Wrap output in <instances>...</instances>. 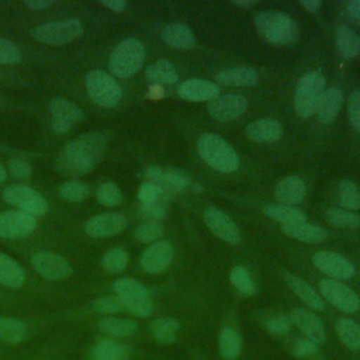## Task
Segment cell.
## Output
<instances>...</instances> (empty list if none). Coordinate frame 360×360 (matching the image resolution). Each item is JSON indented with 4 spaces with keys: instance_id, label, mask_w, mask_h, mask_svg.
Masks as SVG:
<instances>
[{
    "instance_id": "cell-1",
    "label": "cell",
    "mask_w": 360,
    "mask_h": 360,
    "mask_svg": "<svg viewBox=\"0 0 360 360\" xmlns=\"http://www.w3.org/2000/svg\"><path fill=\"white\" fill-rule=\"evenodd\" d=\"M108 136L104 132H87L68 142L56 158L59 172L69 176H83L94 170L107 149Z\"/></svg>"
},
{
    "instance_id": "cell-2",
    "label": "cell",
    "mask_w": 360,
    "mask_h": 360,
    "mask_svg": "<svg viewBox=\"0 0 360 360\" xmlns=\"http://www.w3.org/2000/svg\"><path fill=\"white\" fill-rule=\"evenodd\" d=\"M255 24L260 35L273 45L291 46L300 38L298 24L284 13L262 11L256 14Z\"/></svg>"
},
{
    "instance_id": "cell-3",
    "label": "cell",
    "mask_w": 360,
    "mask_h": 360,
    "mask_svg": "<svg viewBox=\"0 0 360 360\" xmlns=\"http://www.w3.org/2000/svg\"><path fill=\"white\" fill-rule=\"evenodd\" d=\"M197 150L201 159L217 172L233 173L239 169L236 150L217 134L205 132L200 135L197 139Z\"/></svg>"
},
{
    "instance_id": "cell-4",
    "label": "cell",
    "mask_w": 360,
    "mask_h": 360,
    "mask_svg": "<svg viewBox=\"0 0 360 360\" xmlns=\"http://www.w3.org/2000/svg\"><path fill=\"white\" fill-rule=\"evenodd\" d=\"M143 60L145 49L142 42L135 38H128L121 41L111 52L108 69L114 76L127 79L134 76L142 68Z\"/></svg>"
},
{
    "instance_id": "cell-5",
    "label": "cell",
    "mask_w": 360,
    "mask_h": 360,
    "mask_svg": "<svg viewBox=\"0 0 360 360\" xmlns=\"http://www.w3.org/2000/svg\"><path fill=\"white\" fill-rule=\"evenodd\" d=\"M112 290L124 302V309L138 318H146L153 312L150 291L138 280L122 277L112 283Z\"/></svg>"
},
{
    "instance_id": "cell-6",
    "label": "cell",
    "mask_w": 360,
    "mask_h": 360,
    "mask_svg": "<svg viewBox=\"0 0 360 360\" xmlns=\"http://www.w3.org/2000/svg\"><path fill=\"white\" fill-rule=\"evenodd\" d=\"M323 90L325 79L319 72H308L298 80L294 94V107L301 118H308L316 112Z\"/></svg>"
},
{
    "instance_id": "cell-7",
    "label": "cell",
    "mask_w": 360,
    "mask_h": 360,
    "mask_svg": "<svg viewBox=\"0 0 360 360\" xmlns=\"http://www.w3.org/2000/svg\"><path fill=\"white\" fill-rule=\"evenodd\" d=\"M89 97L101 107H114L121 101L122 91L117 80L104 70L94 69L86 75Z\"/></svg>"
},
{
    "instance_id": "cell-8",
    "label": "cell",
    "mask_w": 360,
    "mask_h": 360,
    "mask_svg": "<svg viewBox=\"0 0 360 360\" xmlns=\"http://www.w3.org/2000/svg\"><path fill=\"white\" fill-rule=\"evenodd\" d=\"M83 25L77 18H65L38 25L32 37L45 45H65L83 34Z\"/></svg>"
},
{
    "instance_id": "cell-9",
    "label": "cell",
    "mask_w": 360,
    "mask_h": 360,
    "mask_svg": "<svg viewBox=\"0 0 360 360\" xmlns=\"http://www.w3.org/2000/svg\"><path fill=\"white\" fill-rule=\"evenodd\" d=\"M1 197L7 204L32 217L44 215L48 211L45 197L28 186H10L3 190Z\"/></svg>"
},
{
    "instance_id": "cell-10",
    "label": "cell",
    "mask_w": 360,
    "mask_h": 360,
    "mask_svg": "<svg viewBox=\"0 0 360 360\" xmlns=\"http://www.w3.org/2000/svg\"><path fill=\"white\" fill-rule=\"evenodd\" d=\"M319 292L329 304L345 314H353L360 308L359 295L342 281L322 278L319 281Z\"/></svg>"
},
{
    "instance_id": "cell-11",
    "label": "cell",
    "mask_w": 360,
    "mask_h": 360,
    "mask_svg": "<svg viewBox=\"0 0 360 360\" xmlns=\"http://www.w3.org/2000/svg\"><path fill=\"white\" fill-rule=\"evenodd\" d=\"M51 127L55 134L63 135L72 129V127L83 118V110L73 101L63 97H55L49 103Z\"/></svg>"
},
{
    "instance_id": "cell-12",
    "label": "cell",
    "mask_w": 360,
    "mask_h": 360,
    "mask_svg": "<svg viewBox=\"0 0 360 360\" xmlns=\"http://www.w3.org/2000/svg\"><path fill=\"white\" fill-rule=\"evenodd\" d=\"M31 264L41 277L51 281L63 280L72 274L70 263L63 256L48 250L37 252L31 257Z\"/></svg>"
},
{
    "instance_id": "cell-13",
    "label": "cell",
    "mask_w": 360,
    "mask_h": 360,
    "mask_svg": "<svg viewBox=\"0 0 360 360\" xmlns=\"http://www.w3.org/2000/svg\"><path fill=\"white\" fill-rule=\"evenodd\" d=\"M37 228L35 217L22 211L0 212V238L22 239L31 235Z\"/></svg>"
},
{
    "instance_id": "cell-14",
    "label": "cell",
    "mask_w": 360,
    "mask_h": 360,
    "mask_svg": "<svg viewBox=\"0 0 360 360\" xmlns=\"http://www.w3.org/2000/svg\"><path fill=\"white\" fill-rule=\"evenodd\" d=\"M174 252L173 246L167 240H156L148 246L141 255L139 263L143 271L150 274H159L169 269L172 264Z\"/></svg>"
},
{
    "instance_id": "cell-15",
    "label": "cell",
    "mask_w": 360,
    "mask_h": 360,
    "mask_svg": "<svg viewBox=\"0 0 360 360\" xmlns=\"http://www.w3.org/2000/svg\"><path fill=\"white\" fill-rule=\"evenodd\" d=\"M314 266L333 280H349L354 274V266L342 255L321 250L312 256Z\"/></svg>"
},
{
    "instance_id": "cell-16",
    "label": "cell",
    "mask_w": 360,
    "mask_h": 360,
    "mask_svg": "<svg viewBox=\"0 0 360 360\" xmlns=\"http://www.w3.org/2000/svg\"><path fill=\"white\" fill-rule=\"evenodd\" d=\"M204 222L208 226V229L212 231L214 235H217L219 239L236 245L240 240V232L238 225L231 219L229 215H226L224 211H221L217 207H208L204 211Z\"/></svg>"
},
{
    "instance_id": "cell-17",
    "label": "cell",
    "mask_w": 360,
    "mask_h": 360,
    "mask_svg": "<svg viewBox=\"0 0 360 360\" xmlns=\"http://www.w3.org/2000/svg\"><path fill=\"white\" fill-rule=\"evenodd\" d=\"M248 108V100L239 94H225L218 96L214 100L208 101L210 115L221 122L232 121L240 117Z\"/></svg>"
},
{
    "instance_id": "cell-18",
    "label": "cell",
    "mask_w": 360,
    "mask_h": 360,
    "mask_svg": "<svg viewBox=\"0 0 360 360\" xmlns=\"http://www.w3.org/2000/svg\"><path fill=\"white\" fill-rule=\"evenodd\" d=\"M125 226L127 219L124 215L118 212H104L90 218L84 225V231L93 238H108L122 232Z\"/></svg>"
},
{
    "instance_id": "cell-19",
    "label": "cell",
    "mask_w": 360,
    "mask_h": 360,
    "mask_svg": "<svg viewBox=\"0 0 360 360\" xmlns=\"http://www.w3.org/2000/svg\"><path fill=\"white\" fill-rule=\"evenodd\" d=\"M290 316L292 325H295L308 340L316 343L318 346L326 340V330L322 321L311 311L304 308H295L290 314Z\"/></svg>"
},
{
    "instance_id": "cell-20",
    "label": "cell",
    "mask_w": 360,
    "mask_h": 360,
    "mask_svg": "<svg viewBox=\"0 0 360 360\" xmlns=\"http://www.w3.org/2000/svg\"><path fill=\"white\" fill-rule=\"evenodd\" d=\"M177 94L187 101H211L219 96V87L204 79H188L179 86Z\"/></svg>"
},
{
    "instance_id": "cell-21",
    "label": "cell",
    "mask_w": 360,
    "mask_h": 360,
    "mask_svg": "<svg viewBox=\"0 0 360 360\" xmlns=\"http://www.w3.org/2000/svg\"><path fill=\"white\" fill-rule=\"evenodd\" d=\"M307 194V186L298 176H288L278 181L274 190V195L280 204L295 205L304 200Z\"/></svg>"
},
{
    "instance_id": "cell-22",
    "label": "cell",
    "mask_w": 360,
    "mask_h": 360,
    "mask_svg": "<svg viewBox=\"0 0 360 360\" xmlns=\"http://www.w3.org/2000/svg\"><path fill=\"white\" fill-rule=\"evenodd\" d=\"M342 105H343L342 90L338 87L325 89L321 96V100L318 103V107H316L318 120L322 124H330L340 112Z\"/></svg>"
},
{
    "instance_id": "cell-23",
    "label": "cell",
    "mask_w": 360,
    "mask_h": 360,
    "mask_svg": "<svg viewBox=\"0 0 360 360\" xmlns=\"http://www.w3.org/2000/svg\"><path fill=\"white\" fill-rule=\"evenodd\" d=\"M284 280L290 290L311 309L315 311H322L325 308V304L321 298V295L301 277L291 274V273H284Z\"/></svg>"
},
{
    "instance_id": "cell-24",
    "label": "cell",
    "mask_w": 360,
    "mask_h": 360,
    "mask_svg": "<svg viewBox=\"0 0 360 360\" xmlns=\"http://www.w3.org/2000/svg\"><path fill=\"white\" fill-rule=\"evenodd\" d=\"M245 134L255 142H276L283 136V127L278 121L271 118H263L250 122Z\"/></svg>"
},
{
    "instance_id": "cell-25",
    "label": "cell",
    "mask_w": 360,
    "mask_h": 360,
    "mask_svg": "<svg viewBox=\"0 0 360 360\" xmlns=\"http://www.w3.org/2000/svg\"><path fill=\"white\" fill-rule=\"evenodd\" d=\"M257 80H259L257 72L249 66L228 68L217 73V82L222 86L249 87L256 84Z\"/></svg>"
},
{
    "instance_id": "cell-26",
    "label": "cell",
    "mask_w": 360,
    "mask_h": 360,
    "mask_svg": "<svg viewBox=\"0 0 360 360\" xmlns=\"http://www.w3.org/2000/svg\"><path fill=\"white\" fill-rule=\"evenodd\" d=\"M163 42L174 49H190L195 44L193 31L181 22H172L162 31Z\"/></svg>"
},
{
    "instance_id": "cell-27",
    "label": "cell",
    "mask_w": 360,
    "mask_h": 360,
    "mask_svg": "<svg viewBox=\"0 0 360 360\" xmlns=\"http://www.w3.org/2000/svg\"><path fill=\"white\" fill-rule=\"evenodd\" d=\"M129 346L114 339H101L91 349V360H129Z\"/></svg>"
},
{
    "instance_id": "cell-28",
    "label": "cell",
    "mask_w": 360,
    "mask_h": 360,
    "mask_svg": "<svg viewBox=\"0 0 360 360\" xmlns=\"http://www.w3.org/2000/svg\"><path fill=\"white\" fill-rule=\"evenodd\" d=\"M281 229L287 236L301 240V242H307V243H319V242L325 240L328 236V232L323 228L309 224L308 221L294 224V225L281 226Z\"/></svg>"
},
{
    "instance_id": "cell-29",
    "label": "cell",
    "mask_w": 360,
    "mask_h": 360,
    "mask_svg": "<svg viewBox=\"0 0 360 360\" xmlns=\"http://www.w3.org/2000/svg\"><path fill=\"white\" fill-rule=\"evenodd\" d=\"M98 329L110 338H127L136 332L138 323L131 318L104 316L97 323Z\"/></svg>"
},
{
    "instance_id": "cell-30",
    "label": "cell",
    "mask_w": 360,
    "mask_h": 360,
    "mask_svg": "<svg viewBox=\"0 0 360 360\" xmlns=\"http://www.w3.org/2000/svg\"><path fill=\"white\" fill-rule=\"evenodd\" d=\"M25 281L24 269L8 255L0 252V284L8 288H20Z\"/></svg>"
},
{
    "instance_id": "cell-31",
    "label": "cell",
    "mask_w": 360,
    "mask_h": 360,
    "mask_svg": "<svg viewBox=\"0 0 360 360\" xmlns=\"http://www.w3.org/2000/svg\"><path fill=\"white\" fill-rule=\"evenodd\" d=\"M264 214L277 221L281 226L294 225L300 222L307 221V215L302 210L292 207V205H284V204H269L264 207Z\"/></svg>"
},
{
    "instance_id": "cell-32",
    "label": "cell",
    "mask_w": 360,
    "mask_h": 360,
    "mask_svg": "<svg viewBox=\"0 0 360 360\" xmlns=\"http://www.w3.org/2000/svg\"><path fill=\"white\" fill-rule=\"evenodd\" d=\"M242 347L243 339L240 333L231 326H225L218 338V349L221 357L225 360H235L240 354Z\"/></svg>"
},
{
    "instance_id": "cell-33",
    "label": "cell",
    "mask_w": 360,
    "mask_h": 360,
    "mask_svg": "<svg viewBox=\"0 0 360 360\" xmlns=\"http://www.w3.org/2000/svg\"><path fill=\"white\" fill-rule=\"evenodd\" d=\"M150 333L153 339L160 345H170L176 340L177 332L180 329V323L176 318L172 316H163L155 319L149 325Z\"/></svg>"
},
{
    "instance_id": "cell-34",
    "label": "cell",
    "mask_w": 360,
    "mask_h": 360,
    "mask_svg": "<svg viewBox=\"0 0 360 360\" xmlns=\"http://www.w3.org/2000/svg\"><path fill=\"white\" fill-rule=\"evenodd\" d=\"M28 336L27 325L15 318L0 316V340L8 345H20Z\"/></svg>"
},
{
    "instance_id": "cell-35",
    "label": "cell",
    "mask_w": 360,
    "mask_h": 360,
    "mask_svg": "<svg viewBox=\"0 0 360 360\" xmlns=\"http://www.w3.org/2000/svg\"><path fill=\"white\" fill-rule=\"evenodd\" d=\"M145 77L150 83L173 84L177 80V72L170 60L159 59L146 68Z\"/></svg>"
},
{
    "instance_id": "cell-36",
    "label": "cell",
    "mask_w": 360,
    "mask_h": 360,
    "mask_svg": "<svg viewBox=\"0 0 360 360\" xmlns=\"http://www.w3.org/2000/svg\"><path fill=\"white\" fill-rule=\"evenodd\" d=\"M335 330L340 342L352 352H360V325L350 318H339Z\"/></svg>"
},
{
    "instance_id": "cell-37",
    "label": "cell",
    "mask_w": 360,
    "mask_h": 360,
    "mask_svg": "<svg viewBox=\"0 0 360 360\" xmlns=\"http://www.w3.org/2000/svg\"><path fill=\"white\" fill-rule=\"evenodd\" d=\"M336 46L343 58H356L360 55V37L352 28L340 25L336 30Z\"/></svg>"
},
{
    "instance_id": "cell-38",
    "label": "cell",
    "mask_w": 360,
    "mask_h": 360,
    "mask_svg": "<svg viewBox=\"0 0 360 360\" xmlns=\"http://www.w3.org/2000/svg\"><path fill=\"white\" fill-rule=\"evenodd\" d=\"M325 219L329 225L342 229H356L360 226V215L342 207H330L325 211Z\"/></svg>"
},
{
    "instance_id": "cell-39",
    "label": "cell",
    "mask_w": 360,
    "mask_h": 360,
    "mask_svg": "<svg viewBox=\"0 0 360 360\" xmlns=\"http://www.w3.org/2000/svg\"><path fill=\"white\" fill-rule=\"evenodd\" d=\"M229 281L242 297H252L256 294V284L249 270L242 264H238L231 270Z\"/></svg>"
},
{
    "instance_id": "cell-40",
    "label": "cell",
    "mask_w": 360,
    "mask_h": 360,
    "mask_svg": "<svg viewBox=\"0 0 360 360\" xmlns=\"http://www.w3.org/2000/svg\"><path fill=\"white\" fill-rule=\"evenodd\" d=\"M338 194H339V202L342 208L353 212L356 210H360V191L352 180L349 179L342 180L338 186Z\"/></svg>"
},
{
    "instance_id": "cell-41",
    "label": "cell",
    "mask_w": 360,
    "mask_h": 360,
    "mask_svg": "<svg viewBox=\"0 0 360 360\" xmlns=\"http://www.w3.org/2000/svg\"><path fill=\"white\" fill-rule=\"evenodd\" d=\"M128 262H129V255L124 249L112 248L104 255L101 260V266L107 274H118L127 267Z\"/></svg>"
},
{
    "instance_id": "cell-42",
    "label": "cell",
    "mask_w": 360,
    "mask_h": 360,
    "mask_svg": "<svg viewBox=\"0 0 360 360\" xmlns=\"http://www.w3.org/2000/svg\"><path fill=\"white\" fill-rule=\"evenodd\" d=\"M59 194L66 201L80 202L90 195V187L82 180H69L60 186Z\"/></svg>"
},
{
    "instance_id": "cell-43",
    "label": "cell",
    "mask_w": 360,
    "mask_h": 360,
    "mask_svg": "<svg viewBox=\"0 0 360 360\" xmlns=\"http://www.w3.org/2000/svg\"><path fill=\"white\" fill-rule=\"evenodd\" d=\"M96 195L98 202L105 207H115L122 201V193L120 187L112 181L101 183L96 190Z\"/></svg>"
},
{
    "instance_id": "cell-44",
    "label": "cell",
    "mask_w": 360,
    "mask_h": 360,
    "mask_svg": "<svg viewBox=\"0 0 360 360\" xmlns=\"http://www.w3.org/2000/svg\"><path fill=\"white\" fill-rule=\"evenodd\" d=\"M291 352L297 359L301 360H322V353L316 343L308 340L307 338H300L294 340Z\"/></svg>"
},
{
    "instance_id": "cell-45",
    "label": "cell",
    "mask_w": 360,
    "mask_h": 360,
    "mask_svg": "<svg viewBox=\"0 0 360 360\" xmlns=\"http://www.w3.org/2000/svg\"><path fill=\"white\" fill-rule=\"evenodd\" d=\"M163 235V226L159 221H143L139 224L134 232L136 240L142 243L156 242Z\"/></svg>"
},
{
    "instance_id": "cell-46",
    "label": "cell",
    "mask_w": 360,
    "mask_h": 360,
    "mask_svg": "<svg viewBox=\"0 0 360 360\" xmlns=\"http://www.w3.org/2000/svg\"><path fill=\"white\" fill-rule=\"evenodd\" d=\"M93 309L97 314L101 315H112V314H118L125 311L124 309V302L120 298V295L117 294H111V295H104L101 298H97L93 302Z\"/></svg>"
},
{
    "instance_id": "cell-47",
    "label": "cell",
    "mask_w": 360,
    "mask_h": 360,
    "mask_svg": "<svg viewBox=\"0 0 360 360\" xmlns=\"http://www.w3.org/2000/svg\"><path fill=\"white\" fill-rule=\"evenodd\" d=\"M190 184L188 176L176 167H169L167 170L163 172V181H162V188L163 186L172 191H181Z\"/></svg>"
},
{
    "instance_id": "cell-48",
    "label": "cell",
    "mask_w": 360,
    "mask_h": 360,
    "mask_svg": "<svg viewBox=\"0 0 360 360\" xmlns=\"http://www.w3.org/2000/svg\"><path fill=\"white\" fill-rule=\"evenodd\" d=\"M264 326L271 335H287L292 326V321L290 315L277 314L264 319Z\"/></svg>"
},
{
    "instance_id": "cell-49",
    "label": "cell",
    "mask_w": 360,
    "mask_h": 360,
    "mask_svg": "<svg viewBox=\"0 0 360 360\" xmlns=\"http://www.w3.org/2000/svg\"><path fill=\"white\" fill-rule=\"evenodd\" d=\"M20 48L4 38H0V63L1 65H15L21 60Z\"/></svg>"
},
{
    "instance_id": "cell-50",
    "label": "cell",
    "mask_w": 360,
    "mask_h": 360,
    "mask_svg": "<svg viewBox=\"0 0 360 360\" xmlns=\"http://www.w3.org/2000/svg\"><path fill=\"white\" fill-rule=\"evenodd\" d=\"M163 195V188L159 184H155L152 181H143L138 190V197L142 204H152L156 201H160Z\"/></svg>"
},
{
    "instance_id": "cell-51",
    "label": "cell",
    "mask_w": 360,
    "mask_h": 360,
    "mask_svg": "<svg viewBox=\"0 0 360 360\" xmlns=\"http://www.w3.org/2000/svg\"><path fill=\"white\" fill-rule=\"evenodd\" d=\"M347 114L352 128L360 132V90L350 93L347 98Z\"/></svg>"
},
{
    "instance_id": "cell-52",
    "label": "cell",
    "mask_w": 360,
    "mask_h": 360,
    "mask_svg": "<svg viewBox=\"0 0 360 360\" xmlns=\"http://www.w3.org/2000/svg\"><path fill=\"white\" fill-rule=\"evenodd\" d=\"M8 169L14 177L18 179H28L32 174V166L30 162L21 158H13L8 162Z\"/></svg>"
},
{
    "instance_id": "cell-53",
    "label": "cell",
    "mask_w": 360,
    "mask_h": 360,
    "mask_svg": "<svg viewBox=\"0 0 360 360\" xmlns=\"http://www.w3.org/2000/svg\"><path fill=\"white\" fill-rule=\"evenodd\" d=\"M139 212L142 214V217L146 218V221H160L162 218H165L166 208L162 201H156L152 204H142Z\"/></svg>"
},
{
    "instance_id": "cell-54",
    "label": "cell",
    "mask_w": 360,
    "mask_h": 360,
    "mask_svg": "<svg viewBox=\"0 0 360 360\" xmlns=\"http://www.w3.org/2000/svg\"><path fill=\"white\" fill-rule=\"evenodd\" d=\"M163 172L159 166H149L145 172V176L148 179V181H152L155 184H159L162 187V181H163Z\"/></svg>"
},
{
    "instance_id": "cell-55",
    "label": "cell",
    "mask_w": 360,
    "mask_h": 360,
    "mask_svg": "<svg viewBox=\"0 0 360 360\" xmlns=\"http://www.w3.org/2000/svg\"><path fill=\"white\" fill-rule=\"evenodd\" d=\"M100 4L112 10L114 13H122L127 7V1L124 0H100Z\"/></svg>"
},
{
    "instance_id": "cell-56",
    "label": "cell",
    "mask_w": 360,
    "mask_h": 360,
    "mask_svg": "<svg viewBox=\"0 0 360 360\" xmlns=\"http://www.w3.org/2000/svg\"><path fill=\"white\" fill-rule=\"evenodd\" d=\"M53 4L52 0H25L24 6L34 10V11H39L44 10L46 7H51Z\"/></svg>"
},
{
    "instance_id": "cell-57",
    "label": "cell",
    "mask_w": 360,
    "mask_h": 360,
    "mask_svg": "<svg viewBox=\"0 0 360 360\" xmlns=\"http://www.w3.org/2000/svg\"><path fill=\"white\" fill-rule=\"evenodd\" d=\"M346 10L353 21H360V0H350L346 4Z\"/></svg>"
},
{
    "instance_id": "cell-58",
    "label": "cell",
    "mask_w": 360,
    "mask_h": 360,
    "mask_svg": "<svg viewBox=\"0 0 360 360\" xmlns=\"http://www.w3.org/2000/svg\"><path fill=\"white\" fill-rule=\"evenodd\" d=\"M300 4H301L307 11H311V13H315V11L321 7V1H319V0H301Z\"/></svg>"
},
{
    "instance_id": "cell-59",
    "label": "cell",
    "mask_w": 360,
    "mask_h": 360,
    "mask_svg": "<svg viewBox=\"0 0 360 360\" xmlns=\"http://www.w3.org/2000/svg\"><path fill=\"white\" fill-rule=\"evenodd\" d=\"M233 4H236L239 7H250V6H255L256 1L255 0H235Z\"/></svg>"
},
{
    "instance_id": "cell-60",
    "label": "cell",
    "mask_w": 360,
    "mask_h": 360,
    "mask_svg": "<svg viewBox=\"0 0 360 360\" xmlns=\"http://www.w3.org/2000/svg\"><path fill=\"white\" fill-rule=\"evenodd\" d=\"M6 177H7V172H6V169L3 167V165L0 163V184L6 180Z\"/></svg>"
}]
</instances>
